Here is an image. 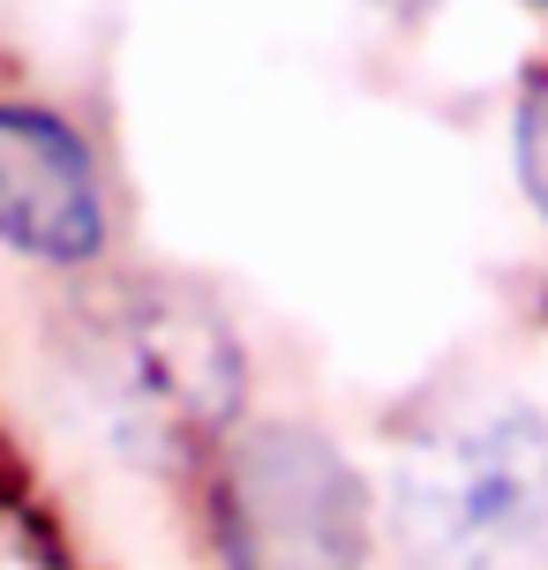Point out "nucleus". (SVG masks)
<instances>
[{
	"label": "nucleus",
	"mask_w": 548,
	"mask_h": 570,
	"mask_svg": "<svg viewBox=\"0 0 548 570\" xmlns=\"http://www.w3.org/2000/svg\"><path fill=\"white\" fill-rule=\"evenodd\" d=\"M405 570H548V421L489 405L429 428L391 465Z\"/></svg>",
	"instance_id": "obj_1"
},
{
	"label": "nucleus",
	"mask_w": 548,
	"mask_h": 570,
	"mask_svg": "<svg viewBox=\"0 0 548 570\" xmlns=\"http://www.w3.org/2000/svg\"><path fill=\"white\" fill-rule=\"evenodd\" d=\"M76 391L114 451L136 465H180L233 421L241 345L203 301L144 285L76 331Z\"/></svg>",
	"instance_id": "obj_2"
},
{
	"label": "nucleus",
	"mask_w": 548,
	"mask_h": 570,
	"mask_svg": "<svg viewBox=\"0 0 548 570\" xmlns=\"http://www.w3.org/2000/svg\"><path fill=\"white\" fill-rule=\"evenodd\" d=\"M519 180H526V196H534V210L548 218V68L519 98Z\"/></svg>",
	"instance_id": "obj_5"
},
{
	"label": "nucleus",
	"mask_w": 548,
	"mask_h": 570,
	"mask_svg": "<svg viewBox=\"0 0 548 570\" xmlns=\"http://www.w3.org/2000/svg\"><path fill=\"white\" fill-rule=\"evenodd\" d=\"M218 556L226 570H361L369 488L316 428H248L218 465Z\"/></svg>",
	"instance_id": "obj_3"
},
{
	"label": "nucleus",
	"mask_w": 548,
	"mask_h": 570,
	"mask_svg": "<svg viewBox=\"0 0 548 570\" xmlns=\"http://www.w3.org/2000/svg\"><path fill=\"white\" fill-rule=\"evenodd\" d=\"M0 570H53V556L30 541L16 518H0Z\"/></svg>",
	"instance_id": "obj_6"
},
{
	"label": "nucleus",
	"mask_w": 548,
	"mask_h": 570,
	"mask_svg": "<svg viewBox=\"0 0 548 570\" xmlns=\"http://www.w3.org/2000/svg\"><path fill=\"white\" fill-rule=\"evenodd\" d=\"M541 8H548V0H541Z\"/></svg>",
	"instance_id": "obj_7"
},
{
	"label": "nucleus",
	"mask_w": 548,
	"mask_h": 570,
	"mask_svg": "<svg viewBox=\"0 0 548 570\" xmlns=\"http://www.w3.org/2000/svg\"><path fill=\"white\" fill-rule=\"evenodd\" d=\"M0 240L38 263H90L106 248V188L60 114L0 106Z\"/></svg>",
	"instance_id": "obj_4"
}]
</instances>
